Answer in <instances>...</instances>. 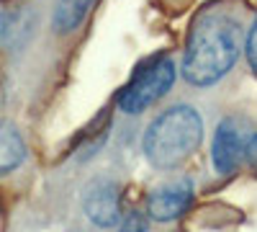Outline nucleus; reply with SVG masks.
Wrapping results in <instances>:
<instances>
[{
  "mask_svg": "<svg viewBox=\"0 0 257 232\" xmlns=\"http://www.w3.org/2000/svg\"><path fill=\"white\" fill-rule=\"evenodd\" d=\"M193 201V183L188 178L180 181H170L157 186L147 199V212L152 219L157 222H167V219H175L180 217L185 209Z\"/></svg>",
  "mask_w": 257,
  "mask_h": 232,
  "instance_id": "nucleus-6",
  "label": "nucleus"
},
{
  "mask_svg": "<svg viewBox=\"0 0 257 232\" xmlns=\"http://www.w3.org/2000/svg\"><path fill=\"white\" fill-rule=\"evenodd\" d=\"M82 209L88 219L98 227H113L121 219V194L118 183L111 178H95L82 191Z\"/></svg>",
  "mask_w": 257,
  "mask_h": 232,
  "instance_id": "nucleus-4",
  "label": "nucleus"
},
{
  "mask_svg": "<svg viewBox=\"0 0 257 232\" xmlns=\"http://www.w3.org/2000/svg\"><path fill=\"white\" fill-rule=\"evenodd\" d=\"M118 232H149V217L142 212H128L123 217Z\"/></svg>",
  "mask_w": 257,
  "mask_h": 232,
  "instance_id": "nucleus-10",
  "label": "nucleus"
},
{
  "mask_svg": "<svg viewBox=\"0 0 257 232\" xmlns=\"http://www.w3.org/2000/svg\"><path fill=\"white\" fill-rule=\"evenodd\" d=\"M203 139V121L193 106H170L147 126L142 150L149 165L173 171L198 150Z\"/></svg>",
  "mask_w": 257,
  "mask_h": 232,
  "instance_id": "nucleus-2",
  "label": "nucleus"
},
{
  "mask_svg": "<svg viewBox=\"0 0 257 232\" xmlns=\"http://www.w3.org/2000/svg\"><path fill=\"white\" fill-rule=\"evenodd\" d=\"M244 57H247L249 70L257 75V16H254L252 26L247 31V39H244Z\"/></svg>",
  "mask_w": 257,
  "mask_h": 232,
  "instance_id": "nucleus-9",
  "label": "nucleus"
},
{
  "mask_svg": "<svg viewBox=\"0 0 257 232\" xmlns=\"http://www.w3.org/2000/svg\"><path fill=\"white\" fill-rule=\"evenodd\" d=\"M239 57V29L237 21L224 13H206L190 31L188 49L183 57V78L190 86L219 83Z\"/></svg>",
  "mask_w": 257,
  "mask_h": 232,
  "instance_id": "nucleus-1",
  "label": "nucleus"
},
{
  "mask_svg": "<svg viewBox=\"0 0 257 232\" xmlns=\"http://www.w3.org/2000/svg\"><path fill=\"white\" fill-rule=\"evenodd\" d=\"M244 129L234 121V119H224L216 132H213V142H211V163L213 168L221 173V176H229L237 171L239 160L247 155V144L244 142Z\"/></svg>",
  "mask_w": 257,
  "mask_h": 232,
  "instance_id": "nucleus-5",
  "label": "nucleus"
},
{
  "mask_svg": "<svg viewBox=\"0 0 257 232\" xmlns=\"http://www.w3.org/2000/svg\"><path fill=\"white\" fill-rule=\"evenodd\" d=\"M247 160H249V165L257 171V134L249 139V144H247Z\"/></svg>",
  "mask_w": 257,
  "mask_h": 232,
  "instance_id": "nucleus-11",
  "label": "nucleus"
},
{
  "mask_svg": "<svg viewBox=\"0 0 257 232\" xmlns=\"http://www.w3.org/2000/svg\"><path fill=\"white\" fill-rule=\"evenodd\" d=\"M93 0H59L54 8V29L57 31H72L85 18Z\"/></svg>",
  "mask_w": 257,
  "mask_h": 232,
  "instance_id": "nucleus-8",
  "label": "nucleus"
},
{
  "mask_svg": "<svg viewBox=\"0 0 257 232\" xmlns=\"http://www.w3.org/2000/svg\"><path fill=\"white\" fill-rule=\"evenodd\" d=\"M175 83V65L170 57H157L147 67L137 70L132 83L118 96V109L123 114H142L173 88Z\"/></svg>",
  "mask_w": 257,
  "mask_h": 232,
  "instance_id": "nucleus-3",
  "label": "nucleus"
},
{
  "mask_svg": "<svg viewBox=\"0 0 257 232\" xmlns=\"http://www.w3.org/2000/svg\"><path fill=\"white\" fill-rule=\"evenodd\" d=\"M26 144L21 139L18 129L6 121H0V176H6L24 163Z\"/></svg>",
  "mask_w": 257,
  "mask_h": 232,
  "instance_id": "nucleus-7",
  "label": "nucleus"
}]
</instances>
